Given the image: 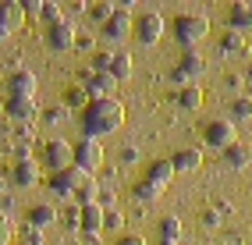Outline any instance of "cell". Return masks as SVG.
Listing matches in <instances>:
<instances>
[{
    "mask_svg": "<svg viewBox=\"0 0 252 245\" xmlns=\"http://www.w3.org/2000/svg\"><path fill=\"white\" fill-rule=\"evenodd\" d=\"M125 124V103L121 100H89V107L82 110V132L86 139H103Z\"/></svg>",
    "mask_w": 252,
    "mask_h": 245,
    "instance_id": "6da1fadb",
    "label": "cell"
},
{
    "mask_svg": "<svg viewBox=\"0 0 252 245\" xmlns=\"http://www.w3.org/2000/svg\"><path fill=\"white\" fill-rule=\"evenodd\" d=\"M206 32H210V18L206 14H195V11H181L171 22V36L185 46V50H195V43L206 39Z\"/></svg>",
    "mask_w": 252,
    "mask_h": 245,
    "instance_id": "7a4b0ae2",
    "label": "cell"
},
{
    "mask_svg": "<svg viewBox=\"0 0 252 245\" xmlns=\"http://www.w3.org/2000/svg\"><path fill=\"white\" fill-rule=\"evenodd\" d=\"M39 167H46L50 174L75 167V142H64V139L43 142V150H39Z\"/></svg>",
    "mask_w": 252,
    "mask_h": 245,
    "instance_id": "3957f363",
    "label": "cell"
},
{
    "mask_svg": "<svg viewBox=\"0 0 252 245\" xmlns=\"http://www.w3.org/2000/svg\"><path fill=\"white\" fill-rule=\"evenodd\" d=\"M75 39H78V25L68 22V18L43 29V43H46L54 54H68V50H75Z\"/></svg>",
    "mask_w": 252,
    "mask_h": 245,
    "instance_id": "277c9868",
    "label": "cell"
},
{
    "mask_svg": "<svg viewBox=\"0 0 252 245\" xmlns=\"http://www.w3.org/2000/svg\"><path fill=\"white\" fill-rule=\"evenodd\" d=\"M203 142L210 146V150H227V146H234L238 139H234V121L231 118H210L203 124Z\"/></svg>",
    "mask_w": 252,
    "mask_h": 245,
    "instance_id": "5b68a950",
    "label": "cell"
},
{
    "mask_svg": "<svg viewBox=\"0 0 252 245\" xmlns=\"http://www.w3.org/2000/svg\"><path fill=\"white\" fill-rule=\"evenodd\" d=\"M203 71H206V61L199 57L195 50H185V54L178 57V64L171 68V82H174L178 89H181V86H192V82L203 75Z\"/></svg>",
    "mask_w": 252,
    "mask_h": 245,
    "instance_id": "8992f818",
    "label": "cell"
},
{
    "mask_svg": "<svg viewBox=\"0 0 252 245\" xmlns=\"http://www.w3.org/2000/svg\"><path fill=\"white\" fill-rule=\"evenodd\" d=\"M75 167L86 171V174H96L103 167V142L82 135V142H75Z\"/></svg>",
    "mask_w": 252,
    "mask_h": 245,
    "instance_id": "52a82bcc",
    "label": "cell"
},
{
    "mask_svg": "<svg viewBox=\"0 0 252 245\" xmlns=\"http://www.w3.org/2000/svg\"><path fill=\"white\" fill-rule=\"evenodd\" d=\"M86 178H93V174L78 171V167H68V171L50 174V178H46V185H50V192H54L57 199H75V192H78V185L86 182Z\"/></svg>",
    "mask_w": 252,
    "mask_h": 245,
    "instance_id": "ba28073f",
    "label": "cell"
},
{
    "mask_svg": "<svg viewBox=\"0 0 252 245\" xmlns=\"http://www.w3.org/2000/svg\"><path fill=\"white\" fill-rule=\"evenodd\" d=\"M163 14L160 11H139V18H135V36L142 46H153V43H160V36H163Z\"/></svg>",
    "mask_w": 252,
    "mask_h": 245,
    "instance_id": "9c48e42d",
    "label": "cell"
},
{
    "mask_svg": "<svg viewBox=\"0 0 252 245\" xmlns=\"http://www.w3.org/2000/svg\"><path fill=\"white\" fill-rule=\"evenodd\" d=\"M36 89H39L36 71L14 68V71L7 75V96H11V100H36Z\"/></svg>",
    "mask_w": 252,
    "mask_h": 245,
    "instance_id": "30bf717a",
    "label": "cell"
},
{
    "mask_svg": "<svg viewBox=\"0 0 252 245\" xmlns=\"http://www.w3.org/2000/svg\"><path fill=\"white\" fill-rule=\"evenodd\" d=\"M131 32H135V18H131V14H125V11H114V18L99 25V39H107V43H121V39L131 36Z\"/></svg>",
    "mask_w": 252,
    "mask_h": 245,
    "instance_id": "8fae6325",
    "label": "cell"
},
{
    "mask_svg": "<svg viewBox=\"0 0 252 245\" xmlns=\"http://www.w3.org/2000/svg\"><path fill=\"white\" fill-rule=\"evenodd\" d=\"M174 163L171 160H153V163H149V167H146V174H142V182L149 185V188H157V192H163L167 185H171L174 182Z\"/></svg>",
    "mask_w": 252,
    "mask_h": 245,
    "instance_id": "7c38bea8",
    "label": "cell"
},
{
    "mask_svg": "<svg viewBox=\"0 0 252 245\" xmlns=\"http://www.w3.org/2000/svg\"><path fill=\"white\" fill-rule=\"evenodd\" d=\"M7 182H11V185H18V188H32V185L39 182V163H36V160L11 163V171H7Z\"/></svg>",
    "mask_w": 252,
    "mask_h": 245,
    "instance_id": "4fadbf2b",
    "label": "cell"
},
{
    "mask_svg": "<svg viewBox=\"0 0 252 245\" xmlns=\"http://www.w3.org/2000/svg\"><path fill=\"white\" fill-rule=\"evenodd\" d=\"M82 89L89 92V100H110L114 96V89H117V78L114 75H89L86 82H82Z\"/></svg>",
    "mask_w": 252,
    "mask_h": 245,
    "instance_id": "5bb4252c",
    "label": "cell"
},
{
    "mask_svg": "<svg viewBox=\"0 0 252 245\" xmlns=\"http://www.w3.org/2000/svg\"><path fill=\"white\" fill-rule=\"evenodd\" d=\"M25 217H29L32 227H39V231H43V227H54V224L61 220V210H57L54 203H32Z\"/></svg>",
    "mask_w": 252,
    "mask_h": 245,
    "instance_id": "9a60e30c",
    "label": "cell"
},
{
    "mask_svg": "<svg viewBox=\"0 0 252 245\" xmlns=\"http://www.w3.org/2000/svg\"><path fill=\"white\" fill-rule=\"evenodd\" d=\"M22 25H25V7H22V0H0V29L18 32Z\"/></svg>",
    "mask_w": 252,
    "mask_h": 245,
    "instance_id": "2e32d148",
    "label": "cell"
},
{
    "mask_svg": "<svg viewBox=\"0 0 252 245\" xmlns=\"http://www.w3.org/2000/svg\"><path fill=\"white\" fill-rule=\"evenodd\" d=\"M171 163H174L178 174L199 171V167H203V150H199V146H185V150H178V153L171 156Z\"/></svg>",
    "mask_w": 252,
    "mask_h": 245,
    "instance_id": "e0dca14e",
    "label": "cell"
},
{
    "mask_svg": "<svg viewBox=\"0 0 252 245\" xmlns=\"http://www.w3.org/2000/svg\"><path fill=\"white\" fill-rule=\"evenodd\" d=\"M227 25L234 32H249L252 29V4L249 0H234V4L227 7Z\"/></svg>",
    "mask_w": 252,
    "mask_h": 245,
    "instance_id": "ac0fdd59",
    "label": "cell"
},
{
    "mask_svg": "<svg viewBox=\"0 0 252 245\" xmlns=\"http://www.w3.org/2000/svg\"><path fill=\"white\" fill-rule=\"evenodd\" d=\"M203 100H206V96H203V86H195V82H192V86H181L178 92H174V103L181 107V110H199V107H203Z\"/></svg>",
    "mask_w": 252,
    "mask_h": 245,
    "instance_id": "d6986e66",
    "label": "cell"
},
{
    "mask_svg": "<svg viewBox=\"0 0 252 245\" xmlns=\"http://www.w3.org/2000/svg\"><path fill=\"white\" fill-rule=\"evenodd\" d=\"M36 114H39V110H36V100H11V96H7V118H11V121L29 124Z\"/></svg>",
    "mask_w": 252,
    "mask_h": 245,
    "instance_id": "ffe728a7",
    "label": "cell"
},
{
    "mask_svg": "<svg viewBox=\"0 0 252 245\" xmlns=\"http://www.w3.org/2000/svg\"><path fill=\"white\" fill-rule=\"evenodd\" d=\"M181 242V220L178 217H163L157 224V245H178Z\"/></svg>",
    "mask_w": 252,
    "mask_h": 245,
    "instance_id": "44dd1931",
    "label": "cell"
},
{
    "mask_svg": "<svg viewBox=\"0 0 252 245\" xmlns=\"http://www.w3.org/2000/svg\"><path fill=\"white\" fill-rule=\"evenodd\" d=\"M224 163H227V167H234V171L249 167V163H252V146H245V142L227 146V150H224Z\"/></svg>",
    "mask_w": 252,
    "mask_h": 245,
    "instance_id": "7402d4cb",
    "label": "cell"
},
{
    "mask_svg": "<svg viewBox=\"0 0 252 245\" xmlns=\"http://www.w3.org/2000/svg\"><path fill=\"white\" fill-rule=\"evenodd\" d=\"M220 54L224 57H234V54H245V32H234V29H227L224 36H220Z\"/></svg>",
    "mask_w": 252,
    "mask_h": 245,
    "instance_id": "603a6c76",
    "label": "cell"
},
{
    "mask_svg": "<svg viewBox=\"0 0 252 245\" xmlns=\"http://www.w3.org/2000/svg\"><path fill=\"white\" fill-rule=\"evenodd\" d=\"M71 203H78V206H93V203H99V182H96V178H86V182L78 185V192H75Z\"/></svg>",
    "mask_w": 252,
    "mask_h": 245,
    "instance_id": "cb8c5ba5",
    "label": "cell"
},
{
    "mask_svg": "<svg viewBox=\"0 0 252 245\" xmlns=\"http://www.w3.org/2000/svg\"><path fill=\"white\" fill-rule=\"evenodd\" d=\"M64 107H68V110H86L89 107V92L82 86H68V89H64Z\"/></svg>",
    "mask_w": 252,
    "mask_h": 245,
    "instance_id": "d4e9b609",
    "label": "cell"
},
{
    "mask_svg": "<svg viewBox=\"0 0 252 245\" xmlns=\"http://www.w3.org/2000/svg\"><path fill=\"white\" fill-rule=\"evenodd\" d=\"M227 114H231V121H252V96H234Z\"/></svg>",
    "mask_w": 252,
    "mask_h": 245,
    "instance_id": "484cf974",
    "label": "cell"
},
{
    "mask_svg": "<svg viewBox=\"0 0 252 245\" xmlns=\"http://www.w3.org/2000/svg\"><path fill=\"white\" fill-rule=\"evenodd\" d=\"M114 11H117V4H110V0H96V4H89V18L96 25H103V22L114 18Z\"/></svg>",
    "mask_w": 252,
    "mask_h": 245,
    "instance_id": "4316f807",
    "label": "cell"
},
{
    "mask_svg": "<svg viewBox=\"0 0 252 245\" xmlns=\"http://www.w3.org/2000/svg\"><path fill=\"white\" fill-rule=\"evenodd\" d=\"M114 50H96L93 54V61H89V68L96 71V75H110V68H114Z\"/></svg>",
    "mask_w": 252,
    "mask_h": 245,
    "instance_id": "83f0119b",
    "label": "cell"
},
{
    "mask_svg": "<svg viewBox=\"0 0 252 245\" xmlns=\"http://www.w3.org/2000/svg\"><path fill=\"white\" fill-rule=\"evenodd\" d=\"M131 71H135V68H131V57H128V54H117V57H114V68H110V75L117 78V86H121V82H128Z\"/></svg>",
    "mask_w": 252,
    "mask_h": 245,
    "instance_id": "f1b7e54d",
    "label": "cell"
},
{
    "mask_svg": "<svg viewBox=\"0 0 252 245\" xmlns=\"http://www.w3.org/2000/svg\"><path fill=\"white\" fill-rule=\"evenodd\" d=\"M39 18H43L46 25H57V22H64V7L54 4V0H43V14H39Z\"/></svg>",
    "mask_w": 252,
    "mask_h": 245,
    "instance_id": "f546056e",
    "label": "cell"
},
{
    "mask_svg": "<svg viewBox=\"0 0 252 245\" xmlns=\"http://www.w3.org/2000/svg\"><path fill=\"white\" fill-rule=\"evenodd\" d=\"M61 217H64V224H68L71 231H82V206H78V203H71Z\"/></svg>",
    "mask_w": 252,
    "mask_h": 245,
    "instance_id": "4dcf8cb0",
    "label": "cell"
},
{
    "mask_svg": "<svg viewBox=\"0 0 252 245\" xmlns=\"http://www.w3.org/2000/svg\"><path fill=\"white\" fill-rule=\"evenodd\" d=\"M75 50H82V54H96V32H78Z\"/></svg>",
    "mask_w": 252,
    "mask_h": 245,
    "instance_id": "1f68e13d",
    "label": "cell"
},
{
    "mask_svg": "<svg viewBox=\"0 0 252 245\" xmlns=\"http://www.w3.org/2000/svg\"><path fill=\"white\" fill-rule=\"evenodd\" d=\"M121 227H125V214H121V210H107V220H103V231H121Z\"/></svg>",
    "mask_w": 252,
    "mask_h": 245,
    "instance_id": "d6a6232c",
    "label": "cell"
},
{
    "mask_svg": "<svg viewBox=\"0 0 252 245\" xmlns=\"http://www.w3.org/2000/svg\"><path fill=\"white\" fill-rule=\"evenodd\" d=\"M131 195H135L139 203H153V199H157L160 192H157V188H149L146 182H135V188H131Z\"/></svg>",
    "mask_w": 252,
    "mask_h": 245,
    "instance_id": "836d02e7",
    "label": "cell"
},
{
    "mask_svg": "<svg viewBox=\"0 0 252 245\" xmlns=\"http://www.w3.org/2000/svg\"><path fill=\"white\" fill-rule=\"evenodd\" d=\"M64 118H68V107H64V103H61V107H46V110H43V121H46V124H61Z\"/></svg>",
    "mask_w": 252,
    "mask_h": 245,
    "instance_id": "e575fe53",
    "label": "cell"
},
{
    "mask_svg": "<svg viewBox=\"0 0 252 245\" xmlns=\"http://www.w3.org/2000/svg\"><path fill=\"white\" fill-rule=\"evenodd\" d=\"M11 238H14V227H11V217L0 210V245H11Z\"/></svg>",
    "mask_w": 252,
    "mask_h": 245,
    "instance_id": "d590c367",
    "label": "cell"
},
{
    "mask_svg": "<svg viewBox=\"0 0 252 245\" xmlns=\"http://www.w3.org/2000/svg\"><path fill=\"white\" fill-rule=\"evenodd\" d=\"M220 210H217V206H210V210H203V227H220Z\"/></svg>",
    "mask_w": 252,
    "mask_h": 245,
    "instance_id": "8d00e7d4",
    "label": "cell"
},
{
    "mask_svg": "<svg viewBox=\"0 0 252 245\" xmlns=\"http://www.w3.org/2000/svg\"><path fill=\"white\" fill-rule=\"evenodd\" d=\"M22 7H25V18H39L43 14V0H22Z\"/></svg>",
    "mask_w": 252,
    "mask_h": 245,
    "instance_id": "74e56055",
    "label": "cell"
},
{
    "mask_svg": "<svg viewBox=\"0 0 252 245\" xmlns=\"http://www.w3.org/2000/svg\"><path fill=\"white\" fill-rule=\"evenodd\" d=\"M22 242H29V245H43V231H39V227H25V235H22Z\"/></svg>",
    "mask_w": 252,
    "mask_h": 245,
    "instance_id": "f35d334b",
    "label": "cell"
},
{
    "mask_svg": "<svg viewBox=\"0 0 252 245\" xmlns=\"http://www.w3.org/2000/svg\"><path fill=\"white\" fill-rule=\"evenodd\" d=\"M114 245H149L142 235H135V231H128V235H121V238H117Z\"/></svg>",
    "mask_w": 252,
    "mask_h": 245,
    "instance_id": "ab89813d",
    "label": "cell"
},
{
    "mask_svg": "<svg viewBox=\"0 0 252 245\" xmlns=\"http://www.w3.org/2000/svg\"><path fill=\"white\" fill-rule=\"evenodd\" d=\"M22 160H32V146H29V142H18V146H14V163H22Z\"/></svg>",
    "mask_w": 252,
    "mask_h": 245,
    "instance_id": "60d3db41",
    "label": "cell"
},
{
    "mask_svg": "<svg viewBox=\"0 0 252 245\" xmlns=\"http://www.w3.org/2000/svg\"><path fill=\"white\" fill-rule=\"evenodd\" d=\"M139 160V150L135 146H121V163H135Z\"/></svg>",
    "mask_w": 252,
    "mask_h": 245,
    "instance_id": "b9f144b4",
    "label": "cell"
},
{
    "mask_svg": "<svg viewBox=\"0 0 252 245\" xmlns=\"http://www.w3.org/2000/svg\"><path fill=\"white\" fill-rule=\"evenodd\" d=\"M242 86H245V78H242V75H227V89H234V92H238Z\"/></svg>",
    "mask_w": 252,
    "mask_h": 245,
    "instance_id": "7bdbcfd3",
    "label": "cell"
},
{
    "mask_svg": "<svg viewBox=\"0 0 252 245\" xmlns=\"http://www.w3.org/2000/svg\"><path fill=\"white\" fill-rule=\"evenodd\" d=\"M4 114H7V100H0V118H4Z\"/></svg>",
    "mask_w": 252,
    "mask_h": 245,
    "instance_id": "ee69618b",
    "label": "cell"
},
{
    "mask_svg": "<svg viewBox=\"0 0 252 245\" xmlns=\"http://www.w3.org/2000/svg\"><path fill=\"white\" fill-rule=\"evenodd\" d=\"M7 36H11V32H7V29H0V39H7Z\"/></svg>",
    "mask_w": 252,
    "mask_h": 245,
    "instance_id": "f6af8a7d",
    "label": "cell"
},
{
    "mask_svg": "<svg viewBox=\"0 0 252 245\" xmlns=\"http://www.w3.org/2000/svg\"><path fill=\"white\" fill-rule=\"evenodd\" d=\"M14 245H29V242H14Z\"/></svg>",
    "mask_w": 252,
    "mask_h": 245,
    "instance_id": "bcb514c9",
    "label": "cell"
},
{
    "mask_svg": "<svg viewBox=\"0 0 252 245\" xmlns=\"http://www.w3.org/2000/svg\"><path fill=\"white\" fill-rule=\"evenodd\" d=\"M249 82H252V68H249Z\"/></svg>",
    "mask_w": 252,
    "mask_h": 245,
    "instance_id": "7dc6e473",
    "label": "cell"
}]
</instances>
